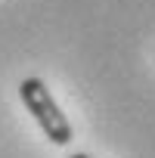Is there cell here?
I'll return each mask as SVG.
<instances>
[{"instance_id": "6da1fadb", "label": "cell", "mask_w": 155, "mask_h": 158, "mask_svg": "<svg viewBox=\"0 0 155 158\" xmlns=\"http://www.w3.org/2000/svg\"><path fill=\"white\" fill-rule=\"evenodd\" d=\"M19 96L25 102V109L31 112V118L37 121V127L44 130V136L56 146H68L74 139L71 133V124L65 118V112L59 109V102L53 99L50 87L40 81V77H25L19 84Z\"/></svg>"}, {"instance_id": "7a4b0ae2", "label": "cell", "mask_w": 155, "mask_h": 158, "mask_svg": "<svg viewBox=\"0 0 155 158\" xmlns=\"http://www.w3.org/2000/svg\"><path fill=\"white\" fill-rule=\"evenodd\" d=\"M68 158H90V155H84V152H74V155H68Z\"/></svg>"}]
</instances>
